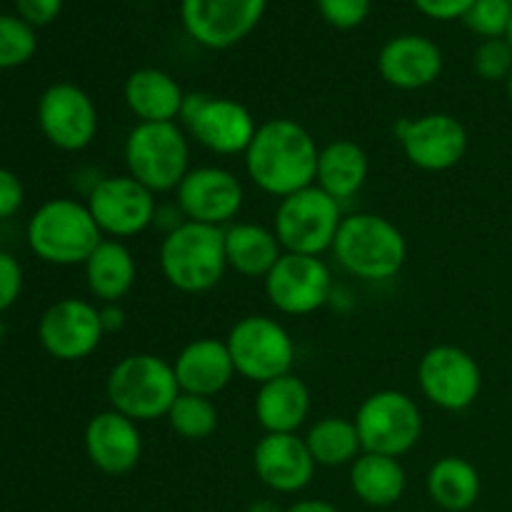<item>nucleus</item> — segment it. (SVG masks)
<instances>
[{
  "mask_svg": "<svg viewBox=\"0 0 512 512\" xmlns=\"http://www.w3.org/2000/svg\"><path fill=\"white\" fill-rule=\"evenodd\" d=\"M178 210L190 223L228 228L245 203V188L238 175L220 165L190 168L175 190Z\"/></svg>",
  "mask_w": 512,
  "mask_h": 512,
  "instance_id": "nucleus-18",
  "label": "nucleus"
},
{
  "mask_svg": "<svg viewBox=\"0 0 512 512\" xmlns=\"http://www.w3.org/2000/svg\"><path fill=\"white\" fill-rule=\"evenodd\" d=\"M100 320H103L105 335L113 333V330L123 328L125 313H123V308H120V303H105L103 308H100Z\"/></svg>",
  "mask_w": 512,
  "mask_h": 512,
  "instance_id": "nucleus-40",
  "label": "nucleus"
},
{
  "mask_svg": "<svg viewBox=\"0 0 512 512\" xmlns=\"http://www.w3.org/2000/svg\"><path fill=\"white\" fill-rule=\"evenodd\" d=\"M333 255L345 273L380 283L403 270L408 240L393 220L378 213L345 215L333 243Z\"/></svg>",
  "mask_w": 512,
  "mask_h": 512,
  "instance_id": "nucleus-2",
  "label": "nucleus"
},
{
  "mask_svg": "<svg viewBox=\"0 0 512 512\" xmlns=\"http://www.w3.org/2000/svg\"><path fill=\"white\" fill-rule=\"evenodd\" d=\"M25 203V188L18 175L8 168H0V220H8L20 213Z\"/></svg>",
  "mask_w": 512,
  "mask_h": 512,
  "instance_id": "nucleus-39",
  "label": "nucleus"
},
{
  "mask_svg": "<svg viewBox=\"0 0 512 512\" xmlns=\"http://www.w3.org/2000/svg\"><path fill=\"white\" fill-rule=\"evenodd\" d=\"M285 512H340V510L335 508L333 503H328V500L310 498V500H298V503L290 505Z\"/></svg>",
  "mask_w": 512,
  "mask_h": 512,
  "instance_id": "nucleus-41",
  "label": "nucleus"
},
{
  "mask_svg": "<svg viewBox=\"0 0 512 512\" xmlns=\"http://www.w3.org/2000/svg\"><path fill=\"white\" fill-rule=\"evenodd\" d=\"M265 10L268 0H180V23L200 48L228 50L258 28Z\"/></svg>",
  "mask_w": 512,
  "mask_h": 512,
  "instance_id": "nucleus-14",
  "label": "nucleus"
},
{
  "mask_svg": "<svg viewBox=\"0 0 512 512\" xmlns=\"http://www.w3.org/2000/svg\"><path fill=\"white\" fill-rule=\"evenodd\" d=\"M125 168L148 190L173 193L190 173V138L178 123H138L125 138Z\"/></svg>",
  "mask_w": 512,
  "mask_h": 512,
  "instance_id": "nucleus-6",
  "label": "nucleus"
},
{
  "mask_svg": "<svg viewBox=\"0 0 512 512\" xmlns=\"http://www.w3.org/2000/svg\"><path fill=\"white\" fill-rule=\"evenodd\" d=\"M310 415V388L295 373L258 385L255 418L265 433H298Z\"/></svg>",
  "mask_w": 512,
  "mask_h": 512,
  "instance_id": "nucleus-24",
  "label": "nucleus"
},
{
  "mask_svg": "<svg viewBox=\"0 0 512 512\" xmlns=\"http://www.w3.org/2000/svg\"><path fill=\"white\" fill-rule=\"evenodd\" d=\"M443 50L428 35L403 33L390 38L378 53V73L398 90H423L443 73Z\"/></svg>",
  "mask_w": 512,
  "mask_h": 512,
  "instance_id": "nucleus-21",
  "label": "nucleus"
},
{
  "mask_svg": "<svg viewBox=\"0 0 512 512\" xmlns=\"http://www.w3.org/2000/svg\"><path fill=\"white\" fill-rule=\"evenodd\" d=\"M303 438L313 460L318 465H323V468L353 465L358 460V455L363 453V443H360L355 420L338 418V415H325V418H320L318 423L310 425Z\"/></svg>",
  "mask_w": 512,
  "mask_h": 512,
  "instance_id": "nucleus-30",
  "label": "nucleus"
},
{
  "mask_svg": "<svg viewBox=\"0 0 512 512\" xmlns=\"http://www.w3.org/2000/svg\"><path fill=\"white\" fill-rule=\"evenodd\" d=\"M85 453L105 475H125L143 458V435L135 420L108 408L85 425Z\"/></svg>",
  "mask_w": 512,
  "mask_h": 512,
  "instance_id": "nucleus-20",
  "label": "nucleus"
},
{
  "mask_svg": "<svg viewBox=\"0 0 512 512\" xmlns=\"http://www.w3.org/2000/svg\"><path fill=\"white\" fill-rule=\"evenodd\" d=\"M395 138L410 165L425 173L453 170L468 153V130L450 113L403 118L395 125Z\"/></svg>",
  "mask_w": 512,
  "mask_h": 512,
  "instance_id": "nucleus-16",
  "label": "nucleus"
},
{
  "mask_svg": "<svg viewBox=\"0 0 512 512\" xmlns=\"http://www.w3.org/2000/svg\"><path fill=\"white\" fill-rule=\"evenodd\" d=\"M248 512H285V510H280V505H275L273 500H260V503L250 505Z\"/></svg>",
  "mask_w": 512,
  "mask_h": 512,
  "instance_id": "nucleus-42",
  "label": "nucleus"
},
{
  "mask_svg": "<svg viewBox=\"0 0 512 512\" xmlns=\"http://www.w3.org/2000/svg\"><path fill=\"white\" fill-rule=\"evenodd\" d=\"M103 243L98 223L88 205L75 198H53L40 205L28 220V245L43 263L85 265L93 250Z\"/></svg>",
  "mask_w": 512,
  "mask_h": 512,
  "instance_id": "nucleus-5",
  "label": "nucleus"
},
{
  "mask_svg": "<svg viewBox=\"0 0 512 512\" xmlns=\"http://www.w3.org/2000/svg\"><path fill=\"white\" fill-rule=\"evenodd\" d=\"M350 488L360 503L370 505V508H390L403 500L405 488H408V473H405L400 458L360 453L358 460L350 465Z\"/></svg>",
  "mask_w": 512,
  "mask_h": 512,
  "instance_id": "nucleus-28",
  "label": "nucleus"
},
{
  "mask_svg": "<svg viewBox=\"0 0 512 512\" xmlns=\"http://www.w3.org/2000/svg\"><path fill=\"white\" fill-rule=\"evenodd\" d=\"M228 268L243 278H263L285 253L273 228L258 223H233L223 228Z\"/></svg>",
  "mask_w": 512,
  "mask_h": 512,
  "instance_id": "nucleus-26",
  "label": "nucleus"
},
{
  "mask_svg": "<svg viewBox=\"0 0 512 512\" xmlns=\"http://www.w3.org/2000/svg\"><path fill=\"white\" fill-rule=\"evenodd\" d=\"M430 500L445 512H468L478 503L480 490V473L470 460L458 458V455H445L435 460L425 478Z\"/></svg>",
  "mask_w": 512,
  "mask_h": 512,
  "instance_id": "nucleus-29",
  "label": "nucleus"
},
{
  "mask_svg": "<svg viewBox=\"0 0 512 512\" xmlns=\"http://www.w3.org/2000/svg\"><path fill=\"white\" fill-rule=\"evenodd\" d=\"M98 108L80 85L53 83L38 98V128L50 145L65 153H80L98 135Z\"/></svg>",
  "mask_w": 512,
  "mask_h": 512,
  "instance_id": "nucleus-15",
  "label": "nucleus"
},
{
  "mask_svg": "<svg viewBox=\"0 0 512 512\" xmlns=\"http://www.w3.org/2000/svg\"><path fill=\"white\" fill-rule=\"evenodd\" d=\"M65 0H15V15L33 28L50 25L63 13Z\"/></svg>",
  "mask_w": 512,
  "mask_h": 512,
  "instance_id": "nucleus-37",
  "label": "nucleus"
},
{
  "mask_svg": "<svg viewBox=\"0 0 512 512\" xmlns=\"http://www.w3.org/2000/svg\"><path fill=\"white\" fill-rule=\"evenodd\" d=\"M253 468L268 490L295 495L313 483L318 463L298 433H265L253 450Z\"/></svg>",
  "mask_w": 512,
  "mask_h": 512,
  "instance_id": "nucleus-19",
  "label": "nucleus"
},
{
  "mask_svg": "<svg viewBox=\"0 0 512 512\" xmlns=\"http://www.w3.org/2000/svg\"><path fill=\"white\" fill-rule=\"evenodd\" d=\"M505 93H508V100L512 103V73H510V78L505 80Z\"/></svg>",
  "mask_w": 512,
  "mask_h": 512,
  "instance_id": "nucleus-43",
  "label": "nucleus"
},
{
  "mask_svg": "<svg viewBox=\"0 0 512 512\" xmlns=\"http://www.w3.org/2000/svg\"><path fill=\"white\" fill-rule=\"evenodd\" d=\"M110 408L135 423H153L165 418L180 395L173 363L150 353H133L110 368L105 383Z\"/></svg>",
  "mask_w": 512,
  "mask_h": 512,
  "instance_id": "nucleus-4",
  "label": "nucleus"
},
{
  "mask_svg": "<svg viewBox=\"0 0 512 512\" xmlns=\"http://www.w3.org/2000/svg\"><path fill=\"white\" fill-rule=\"evenodd\" d=\"M105 328L100 308L83 298H63L50 305L38 320V340L50 358L78 363L90 358L103 343Z\"/></svg>",
  "mask_w": 512,
  "mask_h": 512,
  "instance_id": "nucleus-17",
  "label": "nucleus"
},
{
  "mask_svg": "<svg viewBox=\"0 0 512 512\" xmlns=\"http://www.w3.org/2000/svg\"><path fill=\"white\" fill-rule=\"evenodd\" d=\"M370 175V160L363 145L355 140H333L318 155V173H315V185L320 190L338 200H353L363 190Z\"/></svg>",
  "mask_w": 512,
  "mask_h": 512,
  "instance_id": "nucleus-25",
  "label": "nucleus"
},
{
  "mask_svg": "<svg viewBox=\"0 0 512 512\" xmlns=\"http://www.w3.org/2000/svg\"><path fill=\"white\" fill-rule=\"evenodd\" d=\"M23 293V268L18 258L0 250V313L13 308Z\"/></svg>",
  "mask_w": 512,
  "mask_h": 512,
  "instance_id": "nucleus-36",
  "label": "nucleus"
},
{
  "mask_svg": "<svg viewBox=\"0 0 512 512\" xmlns=\"http://www.w3.org/2000/svg\"><path fill=\"white\" fill-rule=\"evenodd\" d=\"M418 385L423 398L445 413L473 408L483 390V370L468 350L458 345H435L420 358Z\"/></svg>",
  "mask_w": 512,
  "mask_h": 512,
  "instance_id": "nucleus-12",
  "label": "nucleus"
},
{
  "mask_svg": "<svg viewBox=\"0 0 512 512\" xmlns=\"http://www.w3.org/2000/svg\"><path fill=\"white\" fill-rule=\"evenodd\" d=\"M423 13L425 18L450 23V20H463L465 13L473 8L475 0H410Z\"/></svg>",
  "mask_w": 512,
  "mask_h": 512,
  "instance_id": "nucleus-38",
  "label": "nucleus"
},
{
  "mask_svg": "<svg viewBox=\"0 0 512 512\" xmlns=\"http://www.w3.org/2000/svg\"><path fill=\"white\" fill-rule=\"evenodd\" d=\"M125 105L138 123H178L185 93L178 80L160 68H138L125 78Z\"/></svg>",
  "mask_w": 512,
  "mask_h": 512,
  "instance_id": "nucleus-23",
  "label": "nucleus"
},
{
  "mask_svg": "<svg viewBox=\"0 0 512 512\" xmlns=\"http://www.w3.org/2000/svg\"><path fill=\"white\" fill-rule=\"evenodd\" d=\"M225 345L235 373L255 385L293 373L295 343L288 328L268 315H245L230 328Z\"/></svg>",
  "mask_w": 512,
  "mask_h": 512,
  "instance_id": "nucleus-9",
  "label": "nucleus"
},
{
  "mask_svg": "<svg viewBox=\"0 0 512 512\" xmlns=\"http://www.w3.org/2000/svg\"><path fill=\"white\" fill-rule=\"evenodd\" d=\"M38 50V33L15 13H0V70L30 63Z\"/></svg>",
  "mask_w": 512,
  "mask_h": 512,
  "instance_id": "nucleus-32",
  "label": "nucleus"
},
{
  "mask_svg": "<svg viewBox=\"0 0 512 512\" xmlns=\"http://www.w3.org/2000/svg\"><path fill=\"white\" fill-rule=\"evenodd\" d=\"M320 148L308 128L293 118H273L258 125L245 150L250 183L273 198H288L315 185Z\"/></svg>",
  "mask_w": 512,
  "mask_h": 512,
  "instance_id": "nucleus-1",
  "label": "nucleus"
},
{
  "mask_svg": "<svg viewBox=\"0 0 512 512\" xmlns=\"http://www.w3.org/2000/svg\"><path fill=\"white\" fill-rule=\"evenodd\" d=\"M505 40H508V43H510V48H512V20H510V28H508V33H505Z\"/></svg>",
  "mask_w": 512,
  "mask_h": 512,
  "instance_id": "nucleus-44",
  "label": "nucleus"
},
{
  "mask_svg": "<svg viewBox=\"0 0 512 512\" xmlns=\"http://www.w3.org/2000/svg\"><path fill=\"white\" fill-rule=\"evenodd\" d=\"M508 3H512V0H508Z\"/></svg>",
  "mask_w": 512,
  "mask_h": 512,
  "instance_id": "nucleus-45",
  "label": "nucleus"
},
{
  "mask_svg": "<svg viewBox=\"0 0 512 512\" xmlns=\"http://www.w3.org/2000/svg\"><path fill=\"white\" fill-rule=\"evenodd\" d=\"M320 18L338 30H353L368 20L373 0H315Z\"/></svg>",
  "mask_w": 512,
  "mask_h": 512,
  "instance_id": "nucleus-35",
  "label": "nucleus"
},
{
  "mask_svg": "<svg viewBox=\"0 0 512 512\" xmlns=\"http://www.w3.org/2000/svg\"><path fill=\"white\" fill-rule=\"evenodd\" d=\"M473 70L488 83L508 80L512 73V48L505 38L483 40L473 53Z\"/></svg>",
  "mask_w": 512,
  "mask_h": 512,
  "instance_id": "nucleus-34",
  "label": "nucleus"
},
{
  "mask_svg": "<svg viewBox=\"0 0 512 512\" xmlns=\"http://www.w3.org/2000/svg\"><path fill=\"white\" fill-rule=\"evenodd\" d=\"M165 420L175 435L190 440V443H198L218 430V408H215L213 398L180 393L170 405Z\"/></svg>",
  "mask_w": 512,
  "mask_h": 512,
  "instance_id": "nucleus-31",
  "label": "nucleus"
},
{
  "mask_svg": "<svg viewBox=\"0 0 512 512\" xmlns=\"http://www.w3.org/2000/svg\"><path fill=\"white\" fill-rule=\"evenodd\" d=\"M343 208L318 185L298 190L278 203L273 230L285 253L323 255L333 250L335 235L343 223Z\"/></svg>",
  "mask_w": 512,
  "mask_h": 512,
  "instance_id": "nucleus-7",
  "label": "nucleus"
},
{
  "mask_svg": "<svg viewBox=\"0 0 512 512\" xmlns=\"http://www.w3.org/2000/svg\"><path fill=\"white\" fill-rule=\"evenodd\" d=\"M175 378H178L180 393L203 395L215 398L223 393L233 378L235 365L225 340L218 338H195L185 345L173 360Z\"/></svg>",
  "mask_w": 512,
  "mask_h": 512,
  "instance_id": "nucleus-22",
  "label": "nucleus"
},
{
  "mask_svg": "<svg viewBox=\"0 0 512 512\" xmlns=\"http://www.w3.org/2000/svg\"><path fill=\"white\" fill-rule=\"evenodd\" d=\"M512 20V3L508 0H475L473 8L465 13L463 23L470 33L480 35L483 40L505 38Z\"/></svg>",
  "mask_w": 512,
  "mask_h": 512,
  "instance_id": "nucleus-33",
  "label": "nucleus"
},
{
  "mask_svg": "<svg viewBox=\"0 0 512 512\" xmlns=\"http://www.w3.org/2000/svg\"><path fill=\"white\" fill-rule=\"evenodd\" d=\"M85 205L98 223L103 238L113 240H128L145 233L158 215L153 190L140 185L128 173L105 175L95 180Z\"/></svg>",
  "mask_w": 512,
  "mask_h": 512,
  "instance_id": "nucleus-11",
  "label": "nucleus"
},
{
  "mask_svg": "<svg viewBox=\"0 0 512 512\" xmlns=\"http://www.w3.org/2000/svg\"><path fill=\"white\" fill-rule=\"evenodd\" d=\"M265 295L278 313L303 318L330 303L333 273L318 255L283 253L265 275Z\"/></svg>",
  "mask_w": 512,
  "mask_h": 512,
  "instance_id": "nucleus-13",
  "label": "nucleus"
},
{
  "mask_svg": "<svg viewBox=\"0 0 512 512\" xmlns=\"http://www.w3.org/2000/svg\"><path fill=\"white\" fill-rule=\"evenodd\" d=\"M178 120L188 138L198 140L215 155H245L258 133L253 113L243 103L223 95L185 93Z\"/></svg>",
  "mask_w": 512,
  "mask_h": 512,
  "instance_id": "nucleus-10",
  "label": "nucleus"
},
{
  "mask_svg": "<svg viewBox=\"0 0 512 512\" xmlns=\"http://www.w3.org/2000/svg\"><path fill=\"white\" fill-rule=\"evenodd\" d=\"M363 453L403 458L423 435V413L403 390H378L360 403L355 413Z\"/></svg>",
  "mask_w": 512,
  "mask_h": 512,
  "instance_id": "nucleus-8",
  "label": "nucleus"
},
{
  "mask_svg": "<svg viewBox=\"0 0 512 512\" xmlns=\"http://www.w3.org/2000/svg\"><path fill=\"white\" fill-rule=\"evenodd\" d=\"M85 283L100 303H120L138 280V265L123 240L103 238V243L85 260Z\"/></svg>",
  "mask_w": 512,
  "mask_h": 512,
  "instance_id": "nucleus-27",
  "label": "nucleus"
},
{
  "mask_svg": "<svg viewBox=\"0 0 512 512\" xmlns=\"http://www.w3.org/2000/svg\"><path fill=\"white\" fill-rule=\"evenodd\" d=\"M160 273L175 290L188 295L208 293L228 270L223 228L183 220L160 243Z\"/></svg>",
  "mask_w": 512,
  "mask_h": 512,
  "instance_id": "nucleus-3",
  "label": "nucleus"
}]
</instances>
